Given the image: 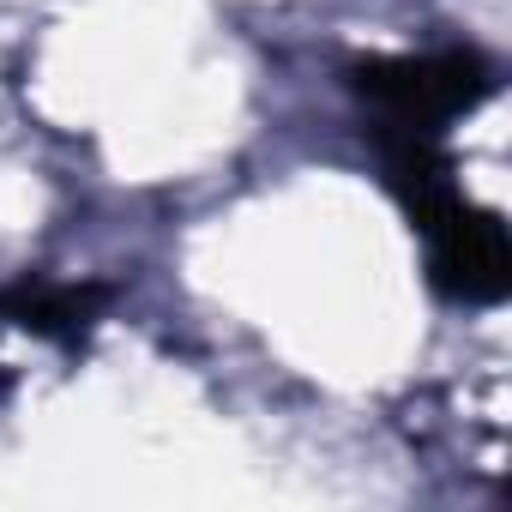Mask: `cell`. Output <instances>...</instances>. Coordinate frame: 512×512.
Instances as JSON below:
<instances>
[{
    "instance_id": "cell-1",
    "label": "cell",
    "mask_w": 512,
    "mask_h": 512,
    "mask_svg": "<svg viewBox=\"0 0 512 512\" xmlns=\"http://www.w3.org/2000/svg\"><path fill=\"white\" fill-rule=\"evenodd\" d=\"M356 91L380 109V133H428L464 109H476L494 91V67L476 49H440V55H404V61H362Z\"/></svg>"
}]
</instances>
